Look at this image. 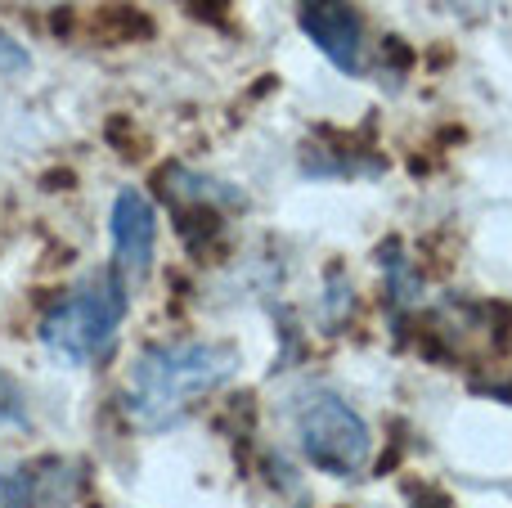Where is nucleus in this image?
<instances>
[{"instance_id":"9d476101","label":"nucleus","mask_w":512,"mask_h":508,"mask_svg":"<svg viewBox=\"0 0 512 508\" xmlns=\"http://www.w3.org/2000/svg\"><path fill=\"white\" fill-rule=\"evenodd\" d=\"M0 423H14V428H23L27 423L23 392H18V383L9 374H0Z\"/></svg>"},{"instance_id":"423d86ee","label":"nucleus","mask_w":512,"mask_h":508,"mask_svg":"<svg viewBox=\"0 0 512 508\" xmlns=\"http://www.w3.org/2000/svg\"><path fill=\"white\" fill-rule=\"evenodd\" d=\"M153 248H158V212L140 189H122L113 203V252H117V275L126 288L140 284L153 266Z\"/></svg>"},{"instance_id":"9b49d317","label":"nucleus","mask_w":512,"mask_h":508,"mask_svg":"<svg viewBox=\"0 0 512 508\" xmlns=\"http://www.w3.org/2000/svg\"><path fill=\"white\" fill-rule=\"evenodd\" d=\"M27 63H32V54H27L9 32H0V72L9 77V72H23Z\"/></svg>"},{"instance_id":"ddd939ff","label":"nucleus","mask_w":512,"mask_h":508,"mask_svg":"<svg viewBox=\"0 0 512 508\" xmlns=\"http://www.w3.org/2000/svg\"><path fill=\"white\" fill-rule=\"evenodd\" d=\"M418 508V504H414ZM423 508H454L450 500H445V495H432V504H423Z\"/></svg>"},{"instance_id":"f03ea898","label":"nucleus","mask_w":512,"mask_h":508,"mask_svg":"<svg viewBox=\"0 0 512 508\" xmlns=\"http://www.w3.org/2000/svg\"><path fill=\"white\" fill-rule=\"evenodd\" d=\"M126 320V279L117 270L81 279L59 306L41 320V342L50 356L68 365H95L113 351Z\"/></svg>"},{"instance_id":"7ed1b4c3","label":"nucleus","mask_w":512,"mask_h":508,"mask_svg":"<svg viewBox=\"0 0 512 508\" xmlns=\"http://www.w3.org/2000/svg\"><path fill=\"white\" fill-rule=\"evenodd\" d=\"M292 423H297V441L301 455L328 477H355L364 473L373 455V437L369 423L333 392H310L297 401L292 410Z\"/></svg>"},{"instance_id":"39448f33","label":"nucleus","mask_w":512,"mask_h":508,"mask_svg":"<svg viewBox=\"0 0 512 508\" xmlns=\"http://www.w3.org/2000/svg\"><path fill=\"white\" fill-rule=\"evenodd\" d=\"M301 32L346 77L364 72V27L360 14L351 9V0H301Z\"/></svg>"},{"instance_id":"20e7f679","label":"nucleus","mask_w":512,"mask_h":508,"mask_svg":"<svg viewBox=\"0 0 512 508\" xmlns=\"http://www.w3.org/2000/svg\"><path fill=\"white\" fill-rule=\"evenodd\" d=\"M158 189H162V198L171 203V212H176V230L185 234V239L194 234V225H203V234H216L221 230V216L243 212V207H248V198H243L234 185L207 180V176H198V171H189V167H162L158 171Z\"/></svg>"},{"instance_id":"f8f14e48","label":"nucleus","mask_w":512,"mask_h":508,"mask_svg":"<svg viewBox=\"0 0 512 508\" xmlns=\"http://www.w3.org/2000/svg\"><path fill=\"white\" fill-rule=\"evenodd\" d=\"M454 5H459V14H468V5H477V18H481L490 5H495V0H454Z\"/></svg>"},{"instance_id":"0eeeda50","label":"nucleus","mask_w":512,"mask_h":508,"mask_svg":"<svg viewBox=\"0 0 512 508\" xmlns=\"http://www.w3.org/2000/svg\"><path fill=\"white\" fill-rule=\"evenodd\" d=\"M90 32H95L104 45H122V41H135V36H153V23L135 5H122V0H113V5L95 9V18H90Z\"/></svg>"},{"instance_id":"6e6552de","label":"nucleus","mask_w":512,"mask_h":508,"mask_svg":"<svg viewBox=\"0 0 512 508\" xmlns=\"http://www.w3.org/2000/svg\"><path fill=\"white\" fill-rule=\"evenodd\" d=\"M382 270H387V288H391V306L396 311H409V306H418V275L409 270V257H400V243H387V252H382Z\"/></svg>"},{"instance_id":"f257e3e1","label":"nucleus","mask_w":512,"mask_h":508,"mask_svg":"<svg viewBox=\"0 0 512 508\" xmlns=\"http://www.w3.org/2000/svg\"><path fill=\"white\" fill-rule=\"evenodd\" d=\"M234 374H239V351L230 342H153L135 356L126 378V414L149 432L176 428Z\"/></svg>"},{"instance_id":"1a4fd4ad","label":"nucleus","mask_w":512,"mask_h":508,"mask_svg":"<svg viewBox=\"0 0 512 508\" xmlns=\"http://www.w3.org/2000/svg\"><path fill=\"white\" fill-rule=\"evenodd\" d=\"M0 508H36V473L23 464H0Z\"/></svg>"}]
</instances>
